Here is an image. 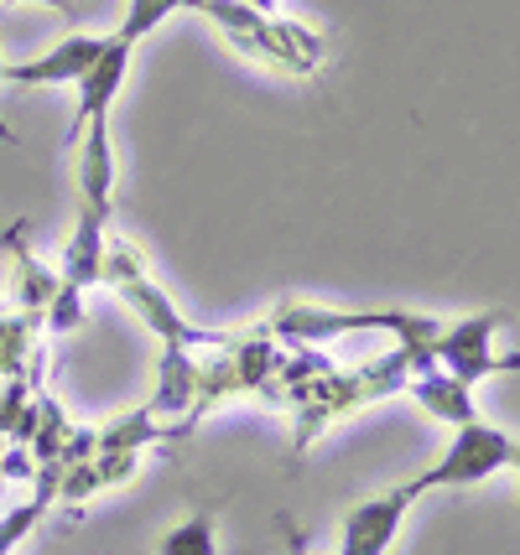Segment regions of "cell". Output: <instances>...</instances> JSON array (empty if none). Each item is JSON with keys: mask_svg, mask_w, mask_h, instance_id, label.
Here are the masks:
<instances>
[{"mask_svg": "<svg viewBox=\"0 0 520 555\" xmlns=\"http://www.w3.org/2000/svg\"><path fill=\"white\" fill-rule=\"evenodd\" d=\"M417 374L406 348H391L359 369H339L322 348H281L271 379L261 385V400L292 411V467H297L333 426L370 411L375 400H391Z\"/></svg>", "mask_w": 520, "mask_h": 555, "instance_id": "cell-1", "label": "cell"}, {"mask_svg": "<svg viewBox=\"0 0 520 555\" xmlns=\"http://www.w3.org/2000/svg\"><path fill=\"white\" fill-rule=\"evenodd\" d=\"M437 317L406 312V307H385V312H348V307H322V301H276L266 317V333L281 348H322V343L344 338V333H396V348L411 353V363L437 369L432 363V338H437Z\"/></svg>", "mask_w": 520, "mask_h": 555, "instance_id": "cell-2", "label": "cell"}, {"mask_svg": "<svg viewBox=\"0 0 520 555\" xmlns=\"http://www.w3.org/2000/svg\"><path fill=\"white\" fill-rule=\"evenodd\" d=\"M182 11L219 26L224 42L240 57L266 63L276 73H292V78H313L322 68V57H328V37L322 31L302 22H281L276 11H255L245 0H182Z\"/></svg>", "mask_w": 520, "mask_h": 555, "instance_id": "cell-3", "label": "cell"}, {"mask_svg": "<svg viewBox=\"0 0 520 555\" xmlns=\"http://www.w3.org/2000/svg\"><path fill=\"white\" fill-rule=\"evenodd\" d=\"M281 343L266 327H245V333H224L214 348H199V379H193V405L182 415L188 431H199L203 415H214L219 405L240 400V395H261V385L271 379Z\"/></svg>", "mask_w": 520, "mask_h": 555, "instance_id": "cell-4", "label": "cell"}, {"mask_svg": "<svg viewBox=\"0 0 520 555\" xmlns=\"http://www.w3.org/2000/svg\"><path fill=\"white\" fill-rule=\"evenodd\" d=\"M100 286H110L115 296H121L130 312L147 322V333H156L162 338V348H214V343L224 338V333H208V327H193L188 317L173 307V296L151 281L147 270V255L136 249V244L125 240V234H104V255H100Z\"/></svg>", "mask_w": 520, "mask_h": 555, "instance_id": "cell-5", "label": "cell"}, {"mask_svg": "<svg viewBox=\"0 0 520 555\" xmlns=\"http://www.w3.org/2000/svg\"><path fill=\"white\" fill-rule=\"evenodd\" d=\"M505 467H516V436L499 431V426H484V421H469V426H453V441H447L443 457L421 467L417 478L396 483V493L406 504H417L432 488H469L505 473Z\"/></svg>", "mask_w": 520, "mask_h": 555, "instance_id": "cell-6", "label": "cell"}, {"mask_svg": "<svg viewBox=\"0 0 520 555\" xmlns=\"http://www.w3.org/2000/svg\"><path fill=\"white\" fill-rule=\"evenodd\" d=\"M505 327V312H473V317H453L437 327L432 338V363L453 374L458 385H479L490 374H510L516 369V353L495 359V333Z\"/></svg>", "mask_w": 520, "mask_h": 555, "instance_id": "cell-7", "label": "cell"}, {"mask_svg": "<svg viewBox=\"0 0 520 555\" xmlns=\"http://www.w3.org/2000/svg\"><path fill=\"white\" fill-rule=\"evenodd\" d=\"M130 42H121L115 31L104 37V52L84 68V78H78V115H74V130H68V145L84 135V125L94 120H110V109H115V99H121L125 89V73H130Z\"/></svg>", "mask_w": 520, "mask_h": 555, "instance_id": "cell-8", "label": "cell"}, {"mask_svg": "<svg viewBox=\"0 0 520 555\" xmlns=\"http://www.w3.org/2000/svg\"><path fill=\"white\" fill-rule=\"evenodd\" d=\"M406 508L411 504L401 499L396 488L391 493H375V499H359L344 514V525H339V555H385L396 545Z\"/></svg>", "mask_w": 520, "mask_h": 555, "instance_id": "cell-9", "label": "cell"}, {"mask_svg": "<svg viewBox=\"0 0 520 555\" xmlns=\"http://www.w3.org/2000/svg\"><path fill=\"white\" fill-rule=\"evenodd\" d=\"M100 52H104V37L74 31V37L52 42L42 57H31V63H11V68H5V78H11V83H22V89H37V83H78V78H84V68H89Z\"/></svg>", "mask_w": 520, "mask_h": 555, "instance_id": "cell-10", "label": "cell"}, {"mask_svg": "<svg viewBox=\"0 0 520 555\" xmlns=\"http://www.w3.org/2000/svg\"><path fill=\"white\" fill-rule=\"evenodd\" d=\"M5 291H11V301H16V312H31L42 317V307L52 301V291H58V270L42 266L31 249H26V223H16L5 240Z\"/></svg>", "mask_w": 520, "mask_h": 555, "instance_id": "cell-11", "label": "cell"}, {"mask_svg": "<svg viewBox=\"0 0 520 555\" xmlns=\"http://www.w3.org/2000/svg\"><path fill=\"white\" fill-rule=\"evenodd\" d=\"M401 395H411L421 411L432 415V421H443V426H469V421H479L473 389L458 385V379L443 374V369H421V374H411Z\"/></svg>", "mask_w": 520, "mask_h": 555, "instance_id": "cell-12", "label": "cell"}, {"mask_svg": "<svg viewBox=\"0 0 520 555\" xmlns=\"http://www.w3.org/2000/svg\"><path fill=\"white\" fill-rule=\"evenodd\" d=\"M193 379H199V353L193 348H162L156 359V389H151V415L156 421H182L193 405Z\"/></svg>", "mask_w": 520, "mask_h": 555, "instance_id": "cell-13", "label": "cell"}, {"mask_svg": "<svg viewBox=\"0 0 520 555\" xmlns=\"http://www.w3.org/2000/svg\"><path fill=\"white\" fill-rule=\"evenodd\" d=\"M219 525H214V514L203 508V514H193V519H182V525H173V530L162 534V545H156V555H219Z\"/></svg>", "mask_w": 520, "mask_h": 555, "instance_id": "cell-14", "label": "cell"}, {"mask_svg": "<svg viewBox=\"0 0 520 555\" xmlns=\"http://www.w3.org/2000/svg\"><path fill=\"white\" fill-rule=\"evenodd\" d=\"M177 11H182V0H125V22L115 26V37L136 48L141 37H151V31L167 22V16H177Z\"/></svg>", "mask_w": 520, "mask_h": 555, "instance_id": "cell-15", "label": "cell"}, {"mask_svg": "<svg viewBox=\"0 0 520 555\" xmlns=\"http://www.w3.org/2000/svg\"><path fill=\"white\" fill-rule=\"evenodd\" d=\"M84 291H74V286H63L58 281V291H52V301L42 307V322H48V333H78L84 327Z\"/></svg>", "mask_w": 520, "mask_h": 555, "instance_id": "cell-16", "label": "cell"}, {"mask_svg": "<svg viewBox=\"0 0 520 555\" xmlns=\"http://www.w3.org/2000/svg\"><path fill=\"white\" fill-rule=\"evenodd\" d=\"M42 514H48V504H42V499H26V504L5 508V514H0V555L16 551L26 534H31V525L42 519Z\"/></svg>", "mask_w": 520, "mask_h": 555, "instance_id": "cell-17", "label": "cell"}, {"mask_svg": "<svg viewBox=\"0 0 520 555\" xmlns=\"http://www.w3.org/2000/svg\"><path fill=\"white\" fill-rule=\"evenodd\" d=\"M276 525H281V540H287V555H307V540H302V534H297V525H292L287 514H281Z\"/></svg>", "mask_w": 520, "mask_h": 555, "instance_id": "cell-18", "label": "cell"}, {"mask_svg": "<svg viewBox=\"0 0 520 555\" xmlns=\"http://www.w3.org/2000/svg\"><path fill=\"white\" fill-rule=\"evenodd\" d=\"M5 5H48L58 16H74V0H5Z\"/></svg>", "mask_w": 520, "mask_h": 555, "instance_id": "cell-19", "label": "cell"}, {"mask_svg": "<svg viewBox=\"0 0 520 555\" xmlns=\"http://www.w3.org/2000/svg\"><path fill=\"white\" fill-rule=\"evenodd\" d=\"M0 141H5V145H16V130H11L5 120H0Z\"/></svg>", "mask_w": 520, "mask_h": 555, "instance_id": "cell-20", "label": "cell"}, {"mask_svg": "<svg viewBox=\"0 0 520 555\" xmlns=\"http://www.w3.org/2000/svg\"><path fill=\"white\" fill-rule=\"evenodd\" d=\"M245 5H255V11H276V0H245Z\"/></svg>", "mask_w": 520, "mask_h": 555, "instance_id": "cell-21", "label": "cell"}, {"mask_svg": "<svg viewBox=\"0 0 520 555\" xmlns=\"http://www.w3.org/2000/svg\"><path fill=\"white\" fill-rule=\"evenodd\" d=\"M0 83H5V63H0Z\"/></svg>", "mask_w": 520, "mask_h": 555, "instance_id": "cell-22", "label": "cell"}]
</instances>
